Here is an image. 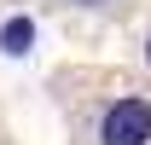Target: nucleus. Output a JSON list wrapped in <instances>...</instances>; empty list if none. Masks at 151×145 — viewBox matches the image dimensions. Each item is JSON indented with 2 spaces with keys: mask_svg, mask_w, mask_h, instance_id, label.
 I'll list each match as a JSON object with an SVG mask.
<instances>
[{
  "mask_svg": "<svg viewBox=\"0 0 151 145\" xmlns=\"http://www.w3.org/2000/svg\"><path fill=\"white\" fill-rule=\"evenodd\" d=\"M29 47H35V18H23V12H18V18H6V23H0V52L23 58Z\"/></svg>",
  "mask_w": 151,
  "mask_h": 145,
  "instance_id": "obj_2",
  "label": "nucleus"
},
{
  "mask_svg": "<svg viewBox=\"0 0 151 145\" xmlns=\"http://www.w3.org/2000/svg\"><path fill=\"white\" fill-rule=\"evenodd\" d=\"M99 145H151V99L122 93L99 116Z\"/></svg>",
  "mask_w": 151,
  "mask_h": 145,
  "instance_id": "obj_1",
  "label": "nucleus"
},
{
  "mask_svg": "<svg viewBox=\"0 0 151 145\" xmlns=\"http://www.w3.org/2000/svg\"><path fill=\"white\" fill-rule=\"evenodd\" d=\"M145 64H151V35H145Z\"/></svg>",
  "mask_w": 151,
  "mask_h": 145,
  "instance_id": "obj_4",
  "label": "nucleus"
},
{
  "mask_svg": "<svg viewBox=\"0 0 151 145\" xmlns=\"http://www.w3.org/2000/svg\"><path fill=\"white\" fill-rule=\"evenodd\" d=\"M70 6H105V0H70Z\"/></svg>",
  "mask_w": 151,
  "mask_h": 145,
  "instance_id": "obj_3",
  "label": "nucleus"
}]
</instances>
